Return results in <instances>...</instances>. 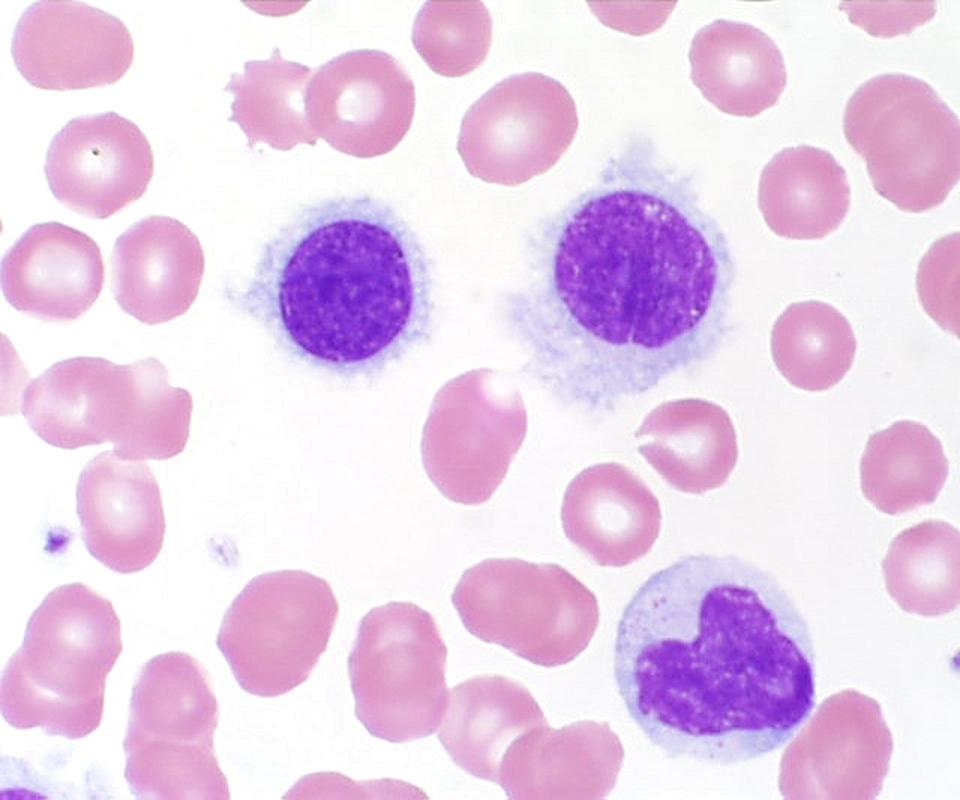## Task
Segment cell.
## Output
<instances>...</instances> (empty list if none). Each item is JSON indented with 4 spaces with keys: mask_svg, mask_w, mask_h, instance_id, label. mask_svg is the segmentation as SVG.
Returning <instances> with one entry per match:
<instances>
[{
    "mask_svg": "<svg viewBox=\"0 0 960 800\" xmlns=\"http://www.w3.org/2000/svg\"><path fill=\"white\" fill-rule=\"evenodd\" d=\"M500 304L521 372L565 406L614 412L711 358L735 263L691 201L642 188L585 195L536 226Z\"/></svg>",
    "mask_w": 960,
    "mask_h": 800,
    "instance_id": "1",
    "label": "cell"
},
{
    "mask_svg": "<svg viewBox=\"0 0 960 800\" xmlns=\"http://www.w3.org/2000/svg\"><path fill=\"white\" fill-rule=\"evenodd\" d=\"M814 655L807 621L774 576L734 555L692 554L628 602L613 669L654 746L732 765L779 749L809 717Z\"/></svg>",
    "mask_w": 960,
    "mask_h": 800,
    "instance_id": "2",
    "label": "cell"
},
{
    "mask_svg": "<svg viewBox=\"0 0 960 800\" xmlns=\"http://www.w3.org/2000/svg\"><path fill=\"white\" fill-rule=\"evenodd\" d=\"M235 302L291 359L375 378L427 344L432 260L409 224L369 195L298 210L262 247Z\"/></svg>",
    "mask_w": 960,
    "mask_h": 800,
    "instance_id": "3",
    "label": "cell"
},
{
    "mask_svg": "<svg viewBox=\"0 0 960 800\" xmlns=\"http://www.w3.org/2000/svg\"><path fill=\"white\" fill-rule=\"evenodd\" d=\"M20 410L30 428L54 447L112 442L123 459L166 460L185 449L193 399L171 385L157 358L119 365L81 356L59 361L31 380Z\"/></svg>",
    "mask_w": 960,
    "mask_h": 800,
    "instance_id": "4",
    "label": "cell"
},
{
    "mask_svg": "<svg viewBox=\"0 0 960 800\" xmlns=\"http://www.w3.org/2000/svg\"><path fill=\"white\" fill-rule=\"evenodd\" d=\"M122 648L121 623L108 599L79 582L53 589L3 671L2 716L17 729L89 735L101 723L106 678Z\"/></svg>",
    "mask_w": 960,
    "mask_h": 800,
    "instance_id": "5",
    "label": "cell"
},
{
    "mask_svg": "<svg viewBox=\"0 0 960 800\" xmlns=\"http://www.w3.org/2000/svg\"><path fill=\"white\" fill-rule=\"evenodd\" d=\"M219 707L204 666L170 651L150 659L133 686L123 750L132 794L152 800H228L213 737Z\"/></svg>",
    "mask_w": 960,
    "mask_h": 800,
    "instance_id": "6",
    "label": "cell"
},
{
    "mask_svg": "<svg viewBox=\"0 0 960 800\" xmlns=\"http://www.w3.org/2000/svg\"><path fill=\"white\" fill-rule=\"evenodd\" d=\"M843 132L875 191L902 211L931 210L958 183V117L919 78L885 73L861 84L845 106Z\"/></svg>",
    "mask_w": 960,
    "mask_h": 800,
    "instance_id": "7",
    "label": "cell"
},
{
    "mask_svg": "<svg viewBox=\"0 0 960 800\" xmlns=\"http://www.w3.org/2000/svg\"><path fill=\"white\" fill-rule=\"evenodd\" d=\"M451 601L470 634L543 667L573 661L599 623L596 596L555 563L485 559L464 571Z\"/></svg>",
    "mask_w": 960,
    "mask_h": 800,
    "instance_id": "8",
    "label": "cell"
},
{
    "mask_svg": "<svg viewBox=\"0 0 960 800\" xmlns=\"http://www.w3.org/2000/svg\"><path fill=\"white\" fill-rule=\"evenodd\" d=\"M446 660L428 611L407 601L371 609L348 657L357 719L372 736L394 743L433 734L448 704Z\"/></svg>",
    "mask_w": 960,
    "mask_h": 800,
    "instance_id": "9",
    "label": "cell"
},
{
    "mask_svg": "<svg viewBox=\"0 0 960 800\" xmlns=\"http://www.w3.org/2000/svg\"><path fill=\"white\" fill-rule=\"evenodd\" d=\"M338 613L325 579L303 570L265 572L233 600L216 644L244 691L280 696L310 676Z\"/></svg>",
    "mask_w": 960,
    "mask_h": 800,
    "instance_id": "10",
    "label": "cell"
},
{
    "mask_svg": "<svg viewBox=\"0 0 960 800\" xmlns=\"http://www.w3.org/2000/svg\"><path fill=\"white\" fill-rule=\"evenodd\" d=\"M577 129L575 102L560 82L541 73L516 74L469 107L457 150L475 178L516 186L551 169Z\"/></svg>",
    "mask_w": 960,
    "mask_h": 800,
    "instance_id": "11",
    "label": "cell"
},
{
    "mask_svg": "<svg viewBox=\"0 0 960 800\" xmlns=\"http://www.w3.org/2000/svg\"><path fill=\"white\" fill-rule=\"evenodd\" d=\"M893 738L879 703L856 690L826 698L785 749L778 786L786 799H874Z\"/></svg>",
    "mask_w": 960,
    "mask_h": 800,
    "instance_id": "12",
    "label": "cell"
},
{
    "mask_svg": "<svg viewBox=\"0 0 960 800\" xmlns=\"http://www.w3.org/2000/svg\"><path fill=\"white\" fill-rule=\"evenodd\" d=\"M305 103L317 139L343 154L374 158L392 151L409 131L415 86L390 54L352 50L315 70Z\"/></svg>",
    "mask_w": 960,
    "mask_h": 800,
    "instance_id": "13",
    "label": "cell"
},
{
    "mask_svg": "<svg viewBox=\"0 0 960 800\" xmlns=\"http://www.w3.org/2000/svg\"><path fill=\"white\" fill-rule=\"evenodd\" d=\"M526 430L519 402L497 404L479 390L452 387L436 398L424 425L425 472L447 499L483 504L505 478Z\"/></svg>",
    "mask_w": 960,
    "mask_h": 800,
    "instance_id": "14",
    "label": "cell"
},
{
    "mask_svg": "<svg viewBox=\"0 0 960 800\" xmlns=\"http://www.w3.org/2000/svg\"><path fill=\"white\" fill-rule=\"evenodd\" d=\"M11 53L21 76L44 90L118 82L134 60V42L118 17L78 1H38L22 13Z\"/></svg>",
    "mask_w": 960,
    "mask_h": 800,
    "instance_id": "15",
    "label": "cell"
},
{
    "mask_svg": "<svg viewBox=\"0 0 960 800\" xmlns=\"http://www.w3.org/2000/svg\"><path fill=\"white\" fill-rule=\"evenodd\" d=\"M44 171L61 204L106 219L144 195L154 156L141 129L109 111L71 119L52 138Z\"/></svg>",
    "mask_w": 960,
    "mask_h": 800,
    "instance_id": "16",
    "label": "cell"
},
{
    "mask_svg": "<svg viewBox=\"0 0 960 800\" xmlns=\"http://www.w3.org/2000/svg\"><path fill=\"white\" fill-rule=\"evenodd\" d=\"M76 499L82 539L96 560L121 574L155 561L166 525L158 481L145 461L101 452L80 473Z\"/></svg>",
    "mask_w": 960,
    "mask_h": 800,
    "instance_id": "17",
    "label": "cell"
},
{
    "mask_svg": "<svg viewBox=\"0 0 960 800\" xmlns=\"http://www.w3.org/2000/svg\"><path fill=\"white\" fill-rule=\"evenodd\" d=\"M105 280L101 250L86 233L56 221L31 226L5 254L1 286L17 311L73 321L97 301Z\"/></svg>",
    "mask_w": 960,
    "mask_h": 800,
    "instance_id": "18",
    "label": "cell"
},
{
    "mask_svg": "<svg viewBox=\"0 0 960 800\" xmlns=\"http://www.w3.org/2000/svg\"><path fill=\"white\" fill-rule=\"evenodd\" d=\"M623 759L607 722L545 724L508 749L497 784L510 799H601L615 787Z\"/></svg>",
    "mask_w": 960,
    "mask_h": 800,
    "instance_id": "19",
    "label": "cell"
},
{
    "mask_svg": "<svg viewBox=\"0 0 960 800\" xmlns=\"http://www.w3.org/2000/svg\"><path fill=\"white\" fill-rule=\"evenodd\" d=\"M110 267L118 305L140 322L157 325L183 315L194 303L205 257L185 224L154 215L116 239Z\"/></svg>",
    "mask_w": 960,
    "mask_h": 800,
    "instance_id": "20",
    "label": "cell"
},
{
    "mask_svg": "<svg viewBox=\"0 0 960 800\" xmlns=\"http://www.w3.org/2000/svg\"><path fill=\"white\" fill-rule=\"evenodd\" d=\"M565 536L602 567H624L652 549L662 522L649 487L617 462L585 468L568 484L561 506Z\"/></svg>",
    "mask_w": 960,
    "mask_h": 800,
    "instance_id": "21",
    "label": "cell"
},
{
    "mask_svg": "<svg viewBox=\"0 0 960 800\" xmlns=\"http://www.w3.org/2000/svg\"><path fill=\"white\" fill-rule=\"evenodd\" d=\"M638 452L674 489L703 494L720 488L738 460L735 427L720 405L700 398L666 401L635 432Z\"/></svg>",
    "mask_w": 960,
    "mask_h": 800,
    "instance_id": "22",
    "label": "cell"
},
{
    "mask_svg": "<svg viewBox=\"0 0 960 800\" xmlns=\"http://www.w3.org/2000/svg\"><path fill=\"white\" fill-rule=\"evenodd\" d=\"M438 738L452 761L470 775L497 783L508 749L548 724L530 691L502 675H481L450 690Z\"/></svg>",
    "mask_w": 960,
    "mask_h": 800,
    "instance_id": "23",
    "label": "cell"
},
{
    "mask_svg": "<svg viewBox=\"0 0 960 800\" xmlns=\"http://www.w3.org/2000/svg\"><path fill=\"white\" fill-rule=\"evenodd\" d=\"M691 80L723 113L755 117L774 106L787 84L783 55L759 28L715 20L693 37Z\"/></svg>",
    "mask_w": 960,
    "mask_h": 800,
    "instance_id": "24",
    "label": "cell"
},
{
    "mask_svg": "<svg viewBox=\"0 0 960 800\" xmlns=\"http://www.w3.org/2000/svg\"><path fill=\"white\" fill-rule=\"evenodd\" d=\"M849 206L846 171L826 150L807 144L788 147L762 170L758 207L780 237L822 239L840 226Z\"/></svg>",
    "mask_w": 960,
    "mask_h": 800,
    "instance_id": "25",
    "label": "cell"
},
{
    "mask_svg": "<svg viewBox=\"0 0 960 800\" xmlns=\"http://www.w3.org/2000/svg\"><path fill=\"white\" fill-rule=\"evenodd\" d=\"M948 473L940 440L924 424L911 420L870 435L860 461L863 495L889 515L933 503Z\"/></svg>",
    "mask_w": 960,
    "mask_h": 800,
    "instance_id": "26",
    "label": "cell"
},
{
    "mask_svg": "<svg viewBox=\"0 0 960 800\" xmlns=\"http://www.w3.org/2000/svg\"><path fill=\"white\" fill-rule=\"evenodd\" d=\"M312 75L308 66L284 59L279 48L269 59L247 61L243 73L231 74L224 88L234 98L228 120L238 124L250 149L258 142L280 151L317 144L305 103Z\"/></svg>",
    "mask_w": 960,
    "mask_h": 800,
    "instance_id": "27",
    "label": "cell"
},
{
    "mask_svg": "<svg viewBox=\"0 0 960 800\" xmlns=\"http://www.w3.org/2000/svg\"><path fill=\"white\" fill-rule=\"evenodd\" d=\"M885 587L899 607L924 617L941 616L960 600V535L943 520L901 531L882 562Z\"/></svg>",
    "mask_w": 960,
    "mask_h": 800,
    "instance_id": "28",
    "label": "cell"
},
{
    "mask_svg": "<svg viewBox=\"0 0 960 800\" xmlns=\"http://www.w3.org/2000/svg\"><path fill=\"white\" fill-rule=\"evenodd\" d=\"M772 359L794 387L824 391L840 382L853 364L856 339L845 316L830 304H790L771 331Z\"/></svg>",
    "mask_w": 960,
    "mask_h": 800,
    "instance_id": "29",
    "label": "cell"
},
{
    "mask_svg": "<svg viewBox=\"0 0 960 800\" xmlns=\"http://www.w3.org/2000/svg\"><path fill=\"white\" fill-rule=\"evenodd\" d=\"M493 36L481 1L425 2L412 27V43L427 66L444 77H462L486 59Z\"/></svg>",
    "mask_w": 960,
    "mask_h": 800,
    "instance_id": "30",
    "label": "cell"
},
{
    "mask_svg": "<svg viewBox=\"0 0 960 800\" xmlns=\"http://www.w3.org/2000/svg\"><path fill=\"white\" fill-rule=\"evenodd\" d=\"M959 234L935 241L922 258L916 285L926 313L943 329L958 335Z\"/></svg>",
    "mask_w": 960,
    "mask_h": 800,
    "instance_id": "31",
    "label": "cell"
},
{
    "mask_svg": "<svg viewBox=\"0 0 960 800\" xmlns=\"http://www.w3.org/2000/svg\"><path fill=\"white\" fill-rule=\"evenodd\" d=\"M839 8L848 15L851 23L869 35L891 38L910 34L916 27L930 21L936 12V2H841Z\"/></svg>",
    "mask_w": 960,
    "mask_h": 800,
    "instance_id": "32",
    "label": "cell"
}]
</instances>
